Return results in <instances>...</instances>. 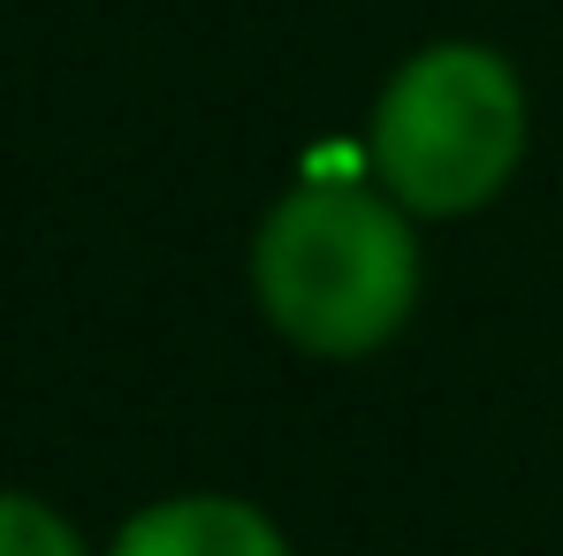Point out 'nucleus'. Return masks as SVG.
I'll use <instances>...</instances> for the list:
<instances>
[{
    "label": "nucleus",
    "mask_w": 563,
    "mask_h": 556,
    "mask_svg": "<svg viewBox=\"0 0 563 556\" xmlns=\"http://www.w3.org/2000/svg\"><path fill=\"white\" fill-rule=\"evenodd\" d=\"M107 556H289V542L244 495H168L145 503Z\"/></svg>",
    "instance_id": "3"
},
{
    "label": "nucleus",
    "mask_w": 563,
    "mask_h": 556,
    "mask_svg": "<svg viewBox=\"0 0 563 556\" xmlns=\"http://www.w3.org/2000/svg\"><path fill=\"white\" fill-rule=\"evenodd\" d=\"M0 556H85V534L54 503L23 495V488H0Z\"/></svg>",
    "instance_id": "4"
},
{
    "label": "nucleus",
    "mask_w": 563,
    "mask_h": 556,
    "mask_svg": "<svg viewBox=\"0 0 563 556\" xmlns=\"http://www.w3.org/2000/svg\"><path fill=\"white\" fill-rule=\"evenodd\" d=\"M260 313L312 359H366L419 305V244L404 214L358 184L275 198L252 237Z\"/></svg>",
    "instance_id": "1"
},
{
    "label": "nucleus",
    "mask_w": 563,
    "mask_h": 556,
    "mask_svg": "<svg viewBox=\"0 0 563 556\" xmlns=\"http://www.w3.org/2000/svg\"><path fill=\"white\" fill-rule=\"evenodd\" d=\"M374 168L411 214H472L518 176L526 153V92L487 46H427L374 99Z\"/></svg>",
    "instance_id": "2"
}]
</instances>
